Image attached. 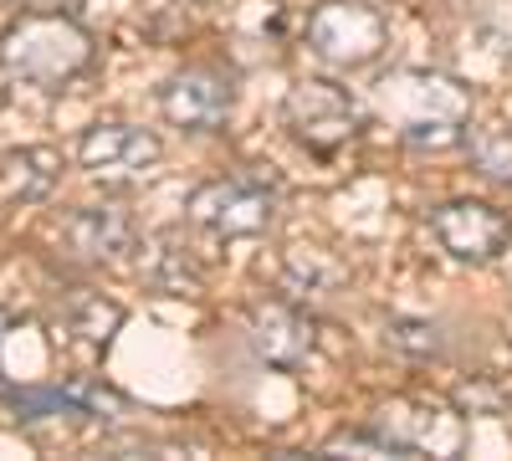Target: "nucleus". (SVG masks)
<instances>
[{
	"label": "nucleus",
	"instance_id": "nucleus-6",
	"mask_svg": "<svg viewBox=\"0 0 512 461\" xmlns=\"http://www.w3.org/2000/svg\"><path fill=\"white\" fill-rule=\"evenodd\" d=\"M236 108V72L216 62H190L159 82V113L185 134H216Z\"/></svg>",
	"mask_w": 512,
	"mask_h": 461
},
{
	"label": "nucleus",
	"instance_id": "nucleus-18",
	"mask_svg": "<svg viewBox=\"0 0 512 461\" xmlns=\"http://www.w3.org/2000/svg\"><path fill=\"white\" fill-rule=\"evenodd\" d=\"M6 333H11V318H6V313H0V344H6Z\"/></svg>",
	"mask_w": 512,
	"mask_h": 461
},
{
	"label": "nucleus",
	"instance_id": "nucleus-14",
	"mask_svg": "<svg viewBox=\"0 0 512 461\" xmlns=\"http://www.w3.org/2000/svg\"><path fill=\"white\" fill-rule=\"evenodd\" d=\"M287 282L297 292H308V298H328V292H338L349 282V267L323 246H292L287 251Z\"/></svg>",
	"mask_w": 512,
	"mask_h": 461
},
{
	"label": "nucleus",
	"instance_id": "nucleus-15",
	"mask_svg": "<svg viewBox=\"0 0 512 461\" xmlns=\"http://www.w3.org/2000/svg\"><path fill=\"white\" fill-rule=\"evenodd\" d=\"M144 277L159 287V292H169V298H195L200 292V267H195V257L185 246H175L169 236H159V251L144 262Z\"/></svg>",
	"mask_w": 512,
	"mask_h": 461
},
{
	"label": "nucleus",
	"instance_id": "nucleus-5",
	"mask_svg": "<svg viewBox=\"0 0 512 461\" xmlns=\"http://www.w3.org/2000/svg\"><path fill=\"white\" fill-rule=\"evenodd\" d=\"M308 47L313 57H323L328 67H374L390 47V21H384L369 0H323L308 16Z\"/></svg>",
	"mask_w": 512,
	"mask_h": 461
},
{
	"label": "nucleus",
	"instance_id": "nucleus-8",
	"mask_svg": "<svg viewBox=\"0 0 512 461\" xmlns=\"http://www.w3.org/2000/svg\"><path fill=\"white\" fill-rule=\"evenodd\" d=\"M431 236L441 241L446 257L482 267L512 246V216L487 200H446L431 211Z\"/></svg>",
	"mask_w": 512,
	"mask_h": 461
},
{
	"label": "nucleus",
	"instance_id": "nucleus-13",
	"mask_svg": "<svg viewBox=\"0 0 512 461\" xmlns=\"http://www.w3.org/2000/svg\"><path fill=\"white\" fill-rule=\"evenodd\" d=\"M62 313H67V333L77 344H88V349H108L118 339L123 318H128L123 303L108 298V292H98V287H72Z\"/></svg>",
	"mask_w": 512,
	"mask_h": 461
},
{
	"label": "nucleus",
	"instance_id": "nucleus-11",
	"mask_svg": "<svg viewBox=\"0 0 512 461\" xmlns=\"http://www.w3.org/2000/svg\"><path fill=\"white\" fill-rule=\"evenodd\" d=\"M6 410L16 421H47V415H77V421H108V415L128 410V400L98 380H67V385H41V390H21L6 400Z\"/></svg>",
	"mask_w": 512,
	"mask_h": 461
},
{
	"label": "nucleus",
	"instance_id": "nucleus-10",
	"mask_svg": "<svg viewBox=\"0 0 512 461\" xmlns=\"http://www.w3.org/2000/svg\"><path fill=\"white\" fill-rule=\"evenodd\" d=\"M62 241L72 246V257L93 262V267H118L128 251L139 246V221L128 205L103 200V205H82L62 221Z\"/></svg>",
	"mask_w": 512,
	"mask_h": 461
},
{
	"label": "nucleus",
	"instance_id": "nucleus-7",
	"mask_svg": "<svg viewBox=\"0 0 512 461\" xmlns=\"http://www.w3.org/2000/svg\"><path fill=\"white\" fill-rule=\"evenodd\" d=\"M159 159H164V144L149 129H139V123H93L77 139L82 175L98 185H134V180L154 175Z\"/></svg>",
	"mask_w": 512,
	"mask_h": 461
},
{
	"label": "nucleus",
	"instance_id": "nucleus-4",
	"mask_svg": "<svg viewBox=\"0 0 512 461\" xmlns=\"http://www.w3.org/2000/svg\"><path fill=\"white\" fill-rule=\"evenodd\" d=\"M185 216H190V226H200L205 236H221V241L262 236L277 221V185L262 180V175L205 180L200 190H190Z\"/></svg>",
	"mask_w": 512,
	"mask_h": 461
},
{
	"label": "nucleus",
	"instance_id": "nucleus-16",
	"mask_svg": "<svg viewBox=\"0 0 512 461\" xmlns=\"http://www.w3.org/2000/svg\"><path fill=\"white\" fill-rule=\"evenodd\" d=\"M461 149H466V159H472V170L482 180L512 190V129L507 123H497V129H466Z\"/></svg>",
	"mask_w": 512,
	"mask_h": 461
},
{
	"label": "nucleus",
	"instance_id": "nucleus-3",
	"mask_svg": "<svg viewBox=\"0 0 512 461\" xmlns=\"http://www.w3.org/2000/svg\"><path fill=\"white\" fill-rule=\"evenodd\" d=\"M282 123L308 154L333 159L364 134V108L354 103L349 88H338V82L303 77V82H292V93L282 98Z\"/></svg>",
	"mask_w": 512,
	"mask_h": 461
},
{
	"label": "nucleus",
	"instance_id": "nucleus-19",
	"mask_svg": "<svg viewBox=\"0 0 512 461\" xmlns=\"http://www.w3.org/2000/svg\"><path fill=\"white\" fill-rule=\"evenodd\" d=\"M0 6H41V0H0Z\"/></svg>",
	"mask_w": 512,
	"mask_h": 461
},
{
	"label": "nucleus",
	"instance_id": "nucleus-9",
	"mask_svg": "<svg viewBox=\"0 0 512 461\" xmlns=\"http://www.w3.org/2000/svg\"><path fill=\"white\" fill-rule=\"evenodd\" d=\"M313 339V318L287 298H267L246 313V344L267 369H297L313 354Z\"/></svg>",
	"mask_w": 512,
	"mask_h": 461
},
{
	"label": "nucleus",
	"instance_id": "nucleus-12",
	"mask_svg": "<svg viewBox=\"0 0 512 461\" xmlns=\"http://www.w3.org/2000/svg\"><path fill=\"white\" fill-rule=\"evenodd\" d=\"M62 180V154L47 144H21L0 159V195L11 205H36L47 200Z\"/></svg>",
	"mask_w": 512,
	"mask_h": 461
},
{
	"label": "nucleus",
	"instance_id": "nucleus-1",
	"mask_svg": "<svg viewBox=\"0 0 512 461\" xmlns=\"http://www.w3.org/2000/svg\"><path fill=\"white\" fill-rule=\"evenodd\" d=\"M374 108L410 149H451L472 129V88L431 67H400L379 77Z\"/></svg>",
	"mask_w": 512,
	"mask_h": 461
},
{
	"label": "nucleus",
	"instance_id": "nucleus-17",
	"mask_svg": "<svg viewBox=\"0 0 512 461\" xmlns=\"http://www.w3.org/2000/svg\"><path fill=\"white\" fill-rule=\"evenodd\" d=\"M384 344H390L395 354H405V359H441L446 354L441 323H431V318H390Z\"/></svg>",
	"mask_w": 512,
	"mask_h": 461
},
{
	"label": "nucleus",
	"instance_id": "nucleus-2",
	"mask_svg": "<svg viewBox=\"0 0 512 461\" xmlns=\"http://www.w3.org/2000/svg\"><path fill=\"white\" fill-rule=\"evenodd\" d=\"M0 67L31 88L57 93L93 67V36L62 11H21L0 31Z\"/></svg>",
	"mask_w": 512,
	"mask_h": 461
}]
</instances>
